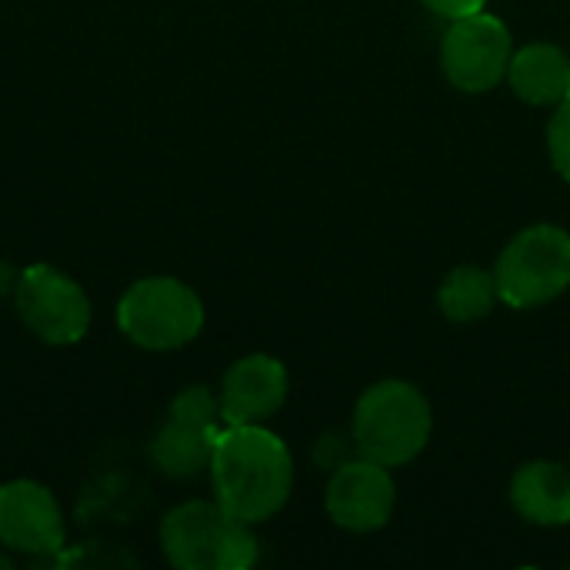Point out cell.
Segmentation results:
<instances>
[{
    "mask_svg": "<svg viewBox=\"0 0 570 570\" xmlns=\"http://www.w3.org/2000/svg\"><path fill=\"white\" fill-rule=\"evenodd\" d=\"M214 498L240 521L274 518L294 488V458L264 424H224L210 458Z\"/></svg>",
    "mask_w": 570,
    "mask_h": 570,
    "instance_id": "obj_1",
    "label": "cell"
},
{
    "mask_svg": "<svg viewBox=\"0 0 570 570\" xmlns=\"http://www.w3.org/2000/svg\"><path fill=\"white\" fill-rule=\"evenodd\" d=\"M434 414L428 397L411 381H377L371 384L354 407L351 438L357 454L384 464L401 468L411 464L431 441Z\"/></svg>",
    "mask_w": 570,
    "mask_h": 570,
    "instance_id": "obj_2",
    "label": "cell"
},
{
    "mask_svg": "<svg viewBox=\"0 0 570 570\" xmlns=\"http://www.w3.org/2000/svg\"><path fill=\"white\" fill-rule=\"evenodd\" d=\"M160 548L180 570H247L261 558L250 524L234 518L217 498L177 504L160 524Z\"/></svg>",
    "mask_w": 570,
    "mask_h": 570,
    "instance_id": "obj_3",
    "label": "cell"
},
{
    "mask_svg": "<svg viewBox=\"0 0 570 570\" xmlns=\"http://www.w3.org/2000/svg\"><path fill=\"white\" fill-rule=\"evenodd\" d=\"M498 294L508 307L531 311L570 287V234L558 224H531L508 240L494 264Z\"/></svg>",
    "mask_w": 570,
    "mask_h": 570,
    "instance_id": "obj_4",
    "label": "cell"
},
{
    "mask_svg": "<svg viewBox=\"0 0 570 570\" xmlns=\"http://www.w3.org/2000/svg\"><path fill=\"white\" fill-rule=\"evenodd\" d=\"M117 327L144 351H177L204 331V301L177 277H144L120 297Z\"/></svg>",
    "mask_w": 570,
    "mask_h": 570,
    "instance_id": "obj_5",
    "label": "cell"
},
{
    "mask_svg": "<svg viewBox=\"0 0 570 570\" xmlns=\"http://www.w3.org/2000/svg\"><path fill=\"white\" fill-rule=\"evenodd\" d=\"M220 401L207 387H187L174 397L164 428L150 441V464L170 481H190L210 471L220 438Z\"/></svg>",
    "mask_w": 570,
    "mask_h": 570,
    "instance_id": "obj_6",
    "label": "cell"
},
{
    "mask_svg": "<svg viewBox=\"0 0 570 570\" xmlns=\"http://www.w3.org/2000/svg\"><path fill=\"white\" fill-rule=\"evenodd\" d=\"M13 304L27 331L43 344L67 347L83 341V334L90 331L94 311L87 291L70 274L50 264H30L20 271Z\"/></svg>",
    "mask_w": 570,
    "mask_h": 570,
    "instance_id": "obj_7",
    "label": "cell"
},
{
    "mask_svg": "<svg viewBox=\"0 0 570 570\" xmlns=\"http://www.w3.org/2000/svg\"><path fill=\"white\" fill-rule=\"evenodd\" d=\"M511 57V30L501 17L488 10L451 20L441 40V67L448 80L464 94H488L491 87L508 80Z\"/></svg>",
    "mask_w": 570,
    "mask_h": 570,
    "instance_id": "obj_8",
    "label": "cell"
},
{
    "mask_svg": "<svg viewBox=\"0 0 570 570\" xmlns=\"http://www.w3.org/2000/svg\"><path fill=\"white\" fill-rule=\"evenodd\" d=\"M63 544V511L50 488L27 478L0 484V548L27 558H53Z\"/></svg>",
    "mask_w": 570,
    "mask_h": 570,
    "instance_id": "obj_9",
    "label": "cell"
},
{
    "mask_svg": "<svg viewBox=\"0 0 570 570\" xmlns=\"http://www.w3.org/2000/svg\"><path fill=\"white\" fill-rule=\"evenodd\" d=\"M394 501H397V491H394L391 468L364 454L334 468L327 481V494H324V508L331 521L357 534L384 528L394 514Z\"/></svg>",
    "mask_w": 570,
    "mask_h": 570,
    "instance_id": "obj_10",
    "label": "cell"
},
{
    "mask_svg": "<svg viewBox=\"0 0 570 570\" xmlns=\"http://www.w3.org/2000/svg\"><path fill=\"white\" fill-rule=\"evenodd\" d=\"M291 391L287 367L271 354H247L234 361L220 381V417L224 424H264L271 421Z\"/></svg>",
    "mask_w": 570,
    "mask_h": 570,
    "instance_id": "obj_11",
    "label": "cell"
},
{
    "mask_svg": "<svg viewBox=\"0 0 570 570\" xmlns=\"http://www.w3.org/2000/svg\"><path fill=\"white\" fill-rule=\"evenodd\" d=\"M511 504L538 528L570 524V468L558 461H528L511 478Z\"/></svg>",
    "mask_w": 570,
    "mask_h": 570,
    "instance_id": "obj_12",
    "label": "cell"
},
{
    "mask_svg": "<svg viewBox=\"0 0 570 570\" xmlns=\"http://www.w3.org/2000/svg\"><path fill=\"white\" fill-rule=\"evenodd\" d=\"M508 80L521 100L534 107H558L570 100V53L558 43H524L511 57Z\"/></svg>",
    "mask_w": 570,
    "mask_h": 570,
    "instance_id": "obj_13",
    "label": "cell"
},
{
    "mask_svg": "<svg viewBox=\"0 0 570 570\" xmlns=\"http://www.w3.org/2000/svg\"><path fill=\"white\" fill-rule=\"evenodd\" d=\"M498 301H501V294H498L494 271H484L474 264L454 267L438 291V304H441L444 317L458 321V324H471V321L488 317L498 307Z\"/></svg>",
    "mask_w": 570,
    "mask_h": 570,
    "instance_id": "obj_14",
    "label": "cell"
},
{
    "mask_svg": "<svg viewBox=\"0 0 570 570\" xmlns=\"http://www.w3.org/2000/svg\"><path fill=\"white\" fill-rule=\"evenodd\" d=\"M548 154H551L554 170L570 184V100L558 104L548 124Z\"/></svg>",
    "mask_w": 570,
    "mask_h": 570,
    "instance_id": "obj_15",
    "label": "cell"
},
{
    "mask_svg": "<svg viewBox=\"0 0 570 570\" xmlns=\"http://www.w3.org/2000/svg\"><path fill=\"white\" fill-rule=\"evenodd\" d=\"M351 451H357L354 438L347 441L344 434H321V441H317V448H314V461H317V468L334 471V468H341L344 461H351Z\"/></svg>",
    "mask_w": 570,
    "mask_h": 570,
    "instance_id": "obj_16",
    "label": "cell"
},
{
    "mask_svg": "<svg viewBox=\"0 0 570 570\" xmlns=\"http://www.w3.org/2000/svg\"><path fill=\"white\" fill-rule=\"evenodd\" d=\"M421 3L444 20H458V17H468V13H478L488 7V0H421Z\"/></svg>",
    "mask_w": 570,
    "mask_h": 570,
    "instance_id": "obj_17",
    "label": "cell"
},
{
    "mask_svg": "<svg viewBox=\"0 0 570 570\" xmlns=\"http://www.w3.org/2000/svg\"><path fill=\"white\" fill-rule=\"evenodd\" d=\"M17 277H20V274H13V271H10V264H3V261H0V297H3L7 291H13V287H17Z\"/></svg>",
    "mask_w": 570,
    "mask_h": 570,
    "instance_id": "obj_18",
    "label": "cell"
},
{
    "mask_svg": "<svg viewBox=\"0 0 570 570\" xmlns=\"http://www.w3.org/2000/svg\"><path fill=\"white\" fill-rule=\"evenodd\" d=\"M10 568H13V561H10V558H7V551L0 548V570H10Z\"/></svg>",
    "mask_w": 570,
    "mask_h": 570,
    "instance_id": "obj_19",
    "label": "cell"
}]
</instances>
